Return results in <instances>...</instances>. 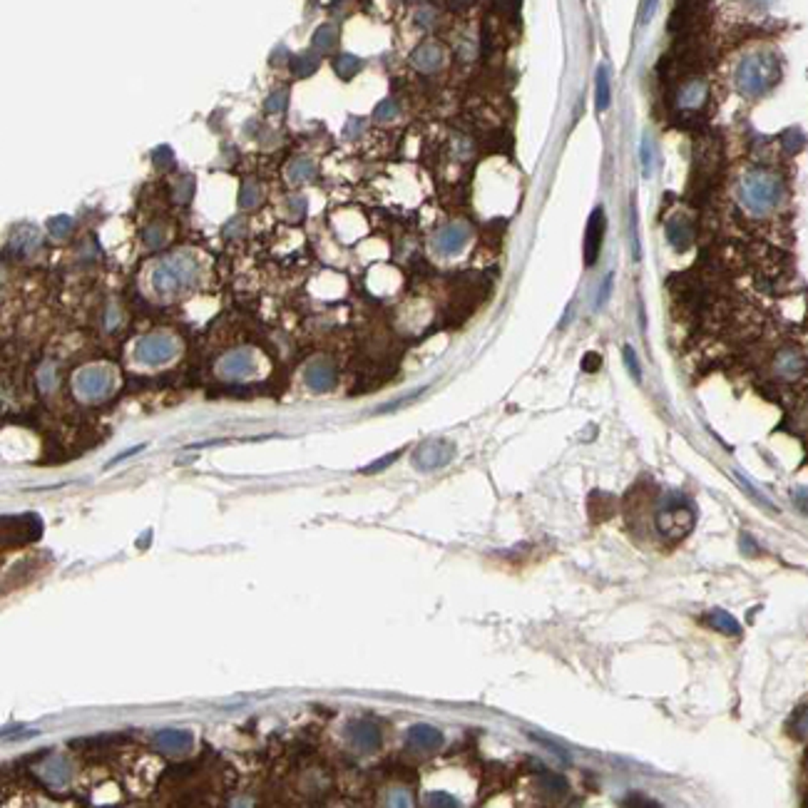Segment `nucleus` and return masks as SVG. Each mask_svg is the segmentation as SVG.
<instances>
[{
    "label": "nucleus",
    "instance_id": "nucleus-1",
    "mask_svg": "<svg viewBox=\"0 0 808 808\" xmlns=\"http://www.w3.org/2000/svg\"><path fill=\"white\" fill-rule=\"evenodd\" d=\"M781 75V67L776 55L771 53H754L746 55L736 67V88L748 97L766 95Z\"/></svg>",
    "mask_w": 808,
    "mask_h": 808
},
{
    "label": "nucleus",
    "instance_id": "nucleus-2",
    "mask_svg": "<svg viewBox=\"0 0 808 808\" xmlns=\"http://www.w3.org/2000/svg\"><path fill=\"white\" fill-rule=\"evenodd\" d=\"M783 187L779 182V177L771 175V172L756 170L743 175V180L739 182V199L743 202V207L751 209L756 214H764L769 209H774L776 204L781 202Z\"/></svg>",
    "mask_w": 808,
    "mask_h": 808
},
{
    "label": "nucleus",
    "instance_id": "nucleus-3",
    "mask_svg": "<svg viewBox=\"0 0 808 808\" xmlns=\"http://www.w3.org/2000/svg\"><path fill=\"white\" fill-rule=\"evenodd\" d=\"M197 276V267L191 262V257L187 254H180V257L164 259V262L157 264L152 274V286L157 289V294L170 296L177 294L182 286H189Z\"/></svg>",
    "mask_w": 808,
    "mask_h": 808
},
{
    "label": "nucleus",
    "instance_id": "nucleus-4",
    "mask_svg": "<svg viewBox=\"0 0 808 808\" xmlns=\"http://www.w3.org/2000/svg\"><path fill=\"white\" fill-rule=\"evenodd\" d=\"M43 535L38 515H0V550L22 547Z\"/></svg>",
    "mask_w": 808,
    "mask_h": 808
},
{
    "label": "nucleus",
    "instance_id": "nucleus-5",
    "mask_svg": "<svg viewBox=\"0 0 808 808\" xmlns=\"http://www.w3.org/2000/svg\"><path fill=\"white\" fill-rule=\"evenodd\" d=\"M135 356L144 366H159V363H167V361L177 356V341L172 336H162V333L144 336V339L137 341Z\"/></svg>",
    "mask_w": 808,
    "mask_h": 808
},
{
    "label": "nucleus",
    "instance_id": "nucleus-6",
    "mask_svg": "<svg viewBox=\"0 0 808 808\" xmlns=\"http://www.w3.org/2000/svg\"><path fill=\"white\" fill-rule=\"evenodd\" d=\"M696 523V513L692 510V505L682 503L674 505V508H666L659 513L656 518V527L664 537H672V540H679V537L689 535Z\"/></svg>",
    "mask_w": 808,
    "mask_h": 808
},
{
    "label": "nucleus",
    "instance_id": "nucleus-7",
    "mask_svg": "<svg viewBox=\"0 0 808 808\" xmlns=\"http://www.w3.org/2000/svg\"><path fill=\"white\" fill-rule=\"evenodd\" d=\"M109 386H112V376H109V371L102 366L82 368L75 376V391L77 396L85 400H97L102 398V396H107Z\"/></svg>",
    "mask_w": 808,
    "mask_h": 808
},
{
    "label": "nucleus",
    "instance_id": "nucleus-8",
    "mask_svg": "<svg viewBox=\"0 0 808 808\" xmlns=\"http://www.w3.org/2000/svg\"><path fill=\"white\" fill-rule=\"evenodd\" d=\"M453 455H455L453 443L436 438V440H426L421 448L415 450L413 463L418 470H436V468H443V465H448L450 460H453Z\"/></svg>",
    "mask_w": 808,
    "mask_h": 808
},
{
    "label": "nucleus",
    "instance_id": "nucleus-9",
    "mask_svg": "<svg viewBox=\"0 0 808 808\" xmlns=\"http://www.w3.org/2000/svg\"><path fill=\"white\" fill-rule=\"evenodd\" d=\"M605 229H607L605 209L597 207L595 212L590 214V219H587V231H584V267H595L597 259H600Z\"/></svg>",
    "mask_w": 808,
    "mask_h": 808
},
{
    "label": "nucleus",
    "instance_id": "nucleus-10",
    "mask_svg": "<svg viewBox=\"0 0 808 808\" xmlns=\"http://www.w3.org/2000/svg\"><path fill=\"white\" fill-rule=\"evenodd\" d=\"M349 736H351V743H354L356 748H361V751H376V748L381 746V732H378L376 724L368 719L351 721Z\"/></svg>",
    "mask_w": 808,
    "mask_h": 808
},
{
    "label": "nucleus",
    "instance_id": "nucleus-11",
    "mask_svg": "<svg viewBox=\"0 0 808 808\" xmlns=\"http://www.w3.org/2000/svg\"><path fill=\"white\" fill-rule=\"evenodd\" d=\"M408 746L413 751H421V754H431L443 746V734L428 724H415L408 732Z\"/></svg>",
    "mask_w": 808,
    "mask_h": 808
},
{
    "label": "nucleus",
    "instance_id": "nucleus-12",
    "mask_svg": "<svg viewBox=\"0 0 808 808\" xmlns=\"http://www.w3.org/2000/svg\"><path fill=\"white\" fill-rule=\"evenodd\" d=\"M470 239V231L468 227L463 224H450L445 227V229L438 231L436 236V249L440 254H458L460 249H463L465 244H468Z\"/></svg>",
    "mask_w": 808,
    "mask_h": 808
},
{
    "label": "nucleus",
    "instance_id": "nucleus-13",
    "mask_svg": "<svg viewBox=\"0 0 808 808\" xmlns=\"http://www.w3.org/2000/svg\"><path fill=\"white\" fill-rule=\"evenodd\" d=\"M254 368V361L249 351H236V354L227 356L222 363H219V373L227 378H244L249 376Z\"/></svg>",
    "mask_w": 808,
    "mask_h": 808
},
{
    "label": "nucleus",
    "instance_id": "nucleus-14",
    "mask_svg": "<svg viewBox=\"0 0 808 808\" xmlns=\"http://www.w3.org/2000/svg\"><path fill=\"white\" fill-rule=\"evenodd\" d=\"M666 239H669V244H672L677 252H687L694 241V231H692V224H689V219L684 217L669 219V224H666Z\"/></svg>",
    "mask_w": 808,
    "mask_h": 808
},
{
    "label": "nucleus",
    "instance_id": "nucleus-15",
    "mask_svg": "<svg viewBox=\"0 0 808 808\" xmlns=\"http://www.w3.org/2000/svg\"><path fill=\"white\" fill-rule=\"evenodd\" d=\"M410 62H413V67H418L421 72H433L440 67L443 62V50L438 48L436 43H423L418 45V48L413 50V55H410Z\"/></svg>",
    "mask_w": 808,
    "mask_h": 808
},
{
    "label": "nucleus",
    "instance_id": "nucleus-16",
    "mask_svg": "<svg viewBox=\"0 0 808 808\" xmlns=\"http://www.w3.org/2000/svg\"><path fill=\"white\" fill-rule=\"evenodd\" d=\"M154 743H157L162 751H172V754H177V751H187V748H191V734L177 732V729H167V732H159L157 736H154Z\"/></svg>",
    "mask_w": 808,
    "mask_h": 808
},
{
    "label": "nucleus",
    "instance_id": "nucleus-17",
    "mask_svg": "<svg viewBox=\"0 0 808 808\" xmlns=\"http://www.w3.org/2000/svg\"><path fill=\"white\" fill-rule=\"evenodd\" d=\"M306 381H309V386L314 391H328L333 386V381H336V373H333V368L328 366L326 361H316L306 371Z\"/></svg>",
    "mask_w": 808,
    "mask_h": 808
},
{
    "label": "nucleus",
    "instance_id": "nucleus-18",
    "mask_svg": "<svg viewBox=\"0 0 808 808\" xmlns=\"http://www.w3.org/2000/svg\"><path fill=\"white\" fill-rule=\"evenodd\" d=\"M612 102V82H610V70L605 65L597 67L595 75V107L597 112H605Z\"/></svg>",
    "mask_w": 808,
    "mask_h": 808
},
{
    "label": "nucleus",
    "instance_id": "nucleus-19",
    "mask_svg": "<svg viewBox=\"0 0 808 808\" xmlns=\"http://www.w3.org/2000/svg\"><path fill=\"white\" fill-rule=\"evenodd\" d=\"M706 622L714 629H719V632L729 634V637H741V624L736 622V617H732V614L724 610L709 612V614H706Z\"/></svg>",
    "mask_w": 808,
    "mask_h": 808
},
{
    "label": "nucleus",
    "instance_id": "nucleus-20",
    "mask_svg": "<svg viewBox=\"0 0 808 808\" xmlns=\"http://www.w3.org/2000/svg\"><path fill=\"white\" fill-rule=\"evenodd\" d=\"M706 93H709V90H706L704 82L692 80L689 85H684L682 93H679V105H682V107H689V109L699 107V105L706 100Z\"/></svg>",
    "mask_w": 808,
    "mask_h": 808
},
{
    "label": "nucleus",
    "instance_id": "nucleus-21",
    "mask_svg": "<svg viewBox=\"0 0 808 808\" xmlns=\"http://www.w3.org/2000/svg\"><path fill=\"white\" fill-rule=\"evenodd\" d=\"M537 788H540L545 796L557 798V796H565V793L570 791V783H567V779L560 774H542L540 779H537Z\"/></svg>",
    "mask_w": 808,
    "mask_h": 808
},
{
    "label": "nucleus",
    "instance_id": "nucleus-22",
    "mask_svg": "<svg viewBox=\"0 0 808 808\" xmlns=\"http://www.w3.org/2000/svg\"><path fill=\"white\" fill-rule=\"evenodd\" d=\"M314 175H316V167H314L311 159L299 157L289 164V180L291 182H309V180H314Z\"/></svg>",
    "mask_w": 808,
    "mask_h": 808
},
{
    "label": "nucleus",
    "instance_id": "nucleus-23",
    "mask_svg": "<svg viewBox=\"0 0 808 808\" xmlns=\"http://www.w3.org/2000/svg\"><path fill=\"white\" fill-rule=\"evenodd\" d=\"M336 40H339V33H336V27L333 25H321L314 33V50H318V53H328V50L336 45Z\"/></svg>",
    "mask_w": 808,
    "mask_h": 808
},
{
    "label": "nucleus",
    "instance_id": "nucleus-24",
    "mask_svg": "<svg viewBox=\"0 0 808 808\" xmlns=\"http://www.w3.org/2000/svg\"><path fill=\"white\" fill-rule=\"evenodd\" d=\"M333 67H336V72H339L341 80H351V77H354L356 72L361 70V60L356 58V55L344 53V55H339V58H336Z\"/></svg>",
    "mask_w": 808,
    "mask_h": 808
},
{
    "label": "nucleus",
    "instance_id": "nucleus-25",
    "mask_svg": "<svg viewBox=\"0 0 808 808\" xmlns=\"http://www.w3.org/2000/svg\"><path fill=\"white\" fill-rule=\"evenodd\" d=\"M316 67H318V58L314 53L296 55L294 60H291V70H294L299 77H309Z\"/></svg>",
    "mask_w": 808,
    "mask_h": 808
},
{
    "label": "nucleus",
    "instance_id": "nucleus-26",
    "mask_svg": "<svg viewBox=\"0 0 808 808\" xmlns=\"http://www.w3.org/2000/svg\"><path fill=\"white\" fill-rule=\"evenodd\" d=\"M45 779H48L53 786H60V783L67 781V764L65 759H53L48 766H45Z\"/></svg>",
    "mask_w": 808,
    "mask_h": 808
},
{
    "label": "nucleus",
    "instance_id": "nucleus-27",
    "mask_svg": "<svg viewBox=\"0 0 808 808\" xmlns=\"http://www.w3.org/2000/svg\"><path fill=\"white\" fill-rule=\"evenodd\" d=\"M259 202H262V189H259L257 184H252V182H246L239 191V207L252 209V207H257Z\"/></svg>",
    "mask_w": 808,
    "mask_h": 808
},
{
    "label": "nucleus",
    "instance_id": "nucleus-28",
    "mask_svg": "<svg viewBox=\"0 0 808 808\" xmlns=\"http://www.w3.org/2000/svg\"><path fill=\"white\" fill-rule=\"evenodd\" d=\"M48 229L53 236L62 239V236H67L72 231V217H67V214H58V217H53L48 222Z\"/></svg>",
    "mask_w": 808,
    "mask_h": 808
},
{
    "label": "nucleus",
    "instance_id": "nucleus-29",
    "mask_svg": "<svg viewBox=\"0 0 808 808\" xmlns=\"http://www.w3.org/2000/svg\"><path fill=\"white\" fill-rule=\"evenodd\" d=\"M152 164L157 170H170L172 164H175V152H172L167 144H162V147H157L152 152Z\"/></svg>",
    "mask_w": 808,
    "mask_h": 808
},
{
    "label": "nucleus",
    "instance_id": "nucleus-30",
    "mask_svg": "<svg viewBox=\"0 0 808 808\" xmlns=\"http://www.w3.org/2000/svg\"><path fill=\"white\" fill-rule=\"evenodd\" d=\"M396 115H398V105H396L391 97L383 100V102H378L376 112H373V117H376L378 122H391Z\"/></svg>",
    "mask_w": 808,
    "mask_h": 808
},
{
    "label": "nucleus",
    "instance_id": "nucleus-31",
    "mask_svg": "<svg viewBox=\"0 0 808 808\" xmlns=\"http://www.w3.org/2000/svg\"><path fill=\"white\" fill-rule=\"evenodd\" d=\"M781 142H783V149H786V152H798V149L803 147V142H806V140H803V132L801 130H786V132H783V137H781Z\"/></svg>",
    "mask_w": 808,
    "mask_h": 808
},
{
    "label": "nucleus",
    "instance_id": "nucleus-32",
    "mask_svg": "<svg viewBox=\"0 0 808 808\" xmlns=\"http://www.w3.org/2000/svg\"><path fill=\"white\" fill-rule=\"evenodd\" d=\"M622 356H624V366H627L629 376H632L634 381H639V378H642V368H639L637 354H634L632 346H624V349H622Z\"/></svg>",
    "mask_w": 808,
    "mask_h": 808
},
{
    "label": "nucleus",
    "instance_id": "nucleus-33",
    "mask_svg": "<svg viewBox=\"0 0 808 808\" xmlns=\"http://www.w3.org/2000/svg\"><path fill=\"white\" fill-rule=\"evenodd\" d=\"M286 102H289V93H286V90H276V93L267 100V109L274 112V115H278V112L286 109Z\"/></svg>",
    "mask_w": 808,
    "mask_h": 808
},
{
    "label": "nucleus",
    "instance_id": "nucleus-34",
    "mask_svg": "<svg viewBox=\"0 0 808 808\" xmlns=\"http://www.w3.org/2000/svg\"><path fill=\"white\" fill-rule=\"evenodd\" d=\"M656 6H659V0H642V6H639V15H637V22L642 27L649 25V20L654 18L656 13Z\"/></svg>",
    "mask_w": 808,
    "mask_h": 808
},
{
    "label": "nucleus",
    "instance_id": "nucleus-35",
    "mask_svg": "<svg viewBox=\"0 0 808 808\" xmlns=\"http://www.w3.org/2000/svg\"><path fill=\"white\" fill-rule=\"evenodd\" d=\"M639 159H642V170H645V177L652 175V147H649V137H642V144H639Z\"/></svg>",
    "mask_w": 808,
    "mask_h": 808
},
{
    "label": "nucleus",
    "instance_id": "nucleus-36",
    "mask_svg": "<svg viewBox=\"0 0 808 808\" xmlns=\"http://www.w3.org/2000/svg\"><path fill=\"white\" fill-rule=\"evenodd\" d=\"M400 453H403V450H396V453L386 455V458L376 460V463L366 465V468H361V473H366V476H371V473H378V470H383V468H388V465H391V463H396V460L400 458Z\"/></svg>",
    "mask_w": 808,
    "mask_h": 808
},
{
    "label": "nucleus",
    "instance_id": "nucleus-37",
    "mask_svg": "<svg viewBox=\"0 0 808 808\" xmlns=\"http://www.w3.org/2000/svg\"><path fill=\"white\" fill-rule=\"evenodd\" d=\"M600 366H602V356H600V354H595V351H590V354H584V358H582V371H584V373H595V371H600Z\"/></svg>",
    "mask_w": 808,
    "mask_h": 808
},
{
    "label": "nucleus",
    "instance_id": "nucleus-38",
    "mask_svg": "<svg viewBox=\"0 0 808 808\" xmlns=\"http://www.w3.org/2000/svg\"><path fill=\"white\" fill-rule=\"evenodd\" d=\"M191 189H194V180H191V177H182V180L177 182V191H180L177 199H180V202H187V199L191 197Z\"/></svg>",
    "mask_w": 808,
    "mask_h": 808
},
{
    "label": "nucleus",
    "instance_id": "nucleus-39",
    "mask_svg": "<svg viewBox=\"0 0 808 808\" xmlns=\"http://www.w3.org/2000/svg\"><path fill=\"white\" fill-rule=\"evenodd\" d=\"M612 274H607L605 276V281H602V286H600V294H597V309H602V306L607 304V299H610V294H612Z\"/></svg>",
    "mask_w": 808,
    "mask_h": 808
},
{
    "label": "nucleus",
    "instance_id": "nucleus-40",
    "mask_svg": "<svg viewBox=\"0 0 808 808\" xmlns=\"http://www.w3.org/2000/svg\"><path fill=\"white\" fill-rule=\"evenodd\" d=\"M428 803L431 806H458V798H450L448 793H431L428 796Z\"/></svg>",
    "mask_w": 808,
    "mask_h": 808
},
{
    "label": "nucleus",
    "instance_id": "nucleus-41",
    "mask_svg": "<svg viewBox=\"0 0 808 808\" xmlns=\"http://www.w3.org/2000/svg\"><path fill=\"white\" fill-rule=\"evenodd\" d=\"M632 246H634V259H642V246H639V234H637V209L632 207Z\"/></svg>",
    "mask_w": 808,
    "mask_h": 808
},
{
    "label": "nucleus",
    "instance_id": "nucleus-42",
    "mask_svg": "<svg viewBox=\"0 0 808 808\" xmlns=\"http://www.w3.org/2000/svg\"><path fill=\"white\" fill-rule=\"evenodd\" d=\"M624 806H659L656 801H649V798H645L642 793H629V798H624Z\"/></svg>",
    "mask_w": 808,
    "mask_h": 808
},
{
    "label": "nucleus",
    "instance_id": "nucleus-43",
    "mask_svg": "<svg viewBox=\"0 0 808 808\" xmlns=\"http://www.w3.org/2000/svg\"><path fill=\"white\" fill-rule=\"evenodd\" d=\"M144 450V445H135V448H130V450H125V453H120L117 455V458H112L109 460L107 465H105V468H112V465H117V463H122V460H127V458H132V455H137V453H142Z\"/></svg>",
    "mask_w": 808,
    "mask_h": 808
},
{
    "label": "nucleus",
    "instance_id": "nucleus-44",
    "mask_svg": "<svg viewBox=\"0 0 808 808\" xmlns=\"http://www.w3.org/2000/svg\"><path fill=\"white\" fill-rule=\"evenodd\" d=\"M40 386L45 388V391H53V386H55V371L53 368H43V373H40Z\"/></svg>",
    "mask_w": 808,
    "mask_h": 808
},
{
    "label": "nucleus",
    "instance_id": "nucleus-45",
    "mask_svg": "<svg viewBox=\"0 0 808 808\" xmlns=\"http://www.w3.org/2000/svg\"><path fill=\"white\" fill-rule=\"evenodd\" d=\"M164 241V236H162V231L157 229V227H154V229H149V234H147V244L149 246H159Z\"/></svg>",
    "mask_w": 808,
    "mask_h": 808
},
{
    "label": "nucleus",
    "instance_id": "nucleus-46",
    "mask_svg": "<svg viewBox=\"0 0 808 808\" xmlns=\"http://www.w3.org/2000/svg\"><path fill=\"white\" fill-rule=\"evenodd\" d=\"M20 724H11V727H6V729H0V736H8V734H15V732H20Z\"/></svg>",
    "mask_w": 808,
    "mask_h": 808
}]
</instances>
